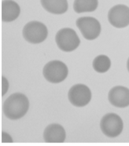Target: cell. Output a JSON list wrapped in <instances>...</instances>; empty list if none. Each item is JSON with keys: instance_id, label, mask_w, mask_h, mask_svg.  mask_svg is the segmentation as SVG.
I'll list each match as a JSON object with an SVG mask.
<instances>
[{"instance_id": "6da1fadb", "label": "cell", "mask_w": 129, "mask_h": 146, "mask_svg": "<svg viewBox=\"0 0 129 146\" xmlns=\"http://www.w3.org/2000/svg\"><path fill=\"white\" fill-rule=\"evenodd\" d=\"M29 108L28 98L21 93H15L6 99L3 105L5 116L11 120L20 119L25 115Z\"/></svg>"}, {"instance_id": "7a4b0ae2", "label": "cell", "mask_w": 129, "mask_h": 146, "mask_svg": "<svg viewBox=\"0 0 129 146\" xmlns=\"http://www.w3.org/2000/svg\"><path fill=\"white\" fill-rule=\"evenodd\" d=\"M69 74L68 67L61 60H52L43 68L44 78L51 83H59L66 80Z\"/></svg>"}, {"instance_id": "3957f363", "label": "cell", "mask_w": 129, "mask_h": 146, "mask_svg": "<svg viewBox=\"0 0 129 146\" xmlns=\"http://www.w3.org/2000/svg\"><path fill=\"white\" fill-rule=\"evenodd\" d=\"M23 37L31 44L41 43L47 38L48 30L47 26L39 21H30L23 29Z\"/></svg>"}, {"instance_id": "277c9868", "label": "cell", "mask_w": 129, "mask_h": 146, "mask_svg": "<svg viewBox=\"0 0 129 146\" xmlns=\"http://www.w3.org/2000/svg\"><path fill=\"white\" fill-rule=\"evenodd\" d=\"M55 41L61 50L72 52L80 44V39L76 32L72 29L65 28L57 32Z\"/></svg>"}, {"instance_id": "5b68a950", "label": "cell", "mask_w": 129, "mask_h": 146, "mask_svg": "<svg viewBox=\"0 0 129 146\" xmlns=\"http://www.w3.org/2000/svg\"><path fill=\"white\" fill-rule=\"evenodd\" d=\"M100 128L106 136L110 138H115L122 133L124 123L118 115L107 113L101 119Z\"/></svg>"}, {"instance_id": "8992f818", "label": "cell", "mask_w": 129, "mask_h": 146, "mask_svg": "<svg viewBox=\"0 0 129 146\" xmlns=\"http://www.w3.org/2000/svg\"><path fill=\"white\" fill-rule=\"evenodd\" d=\"M76 26L87 40H94L101 33V25L94 17H82L76 20Z\"/></svg>"}, {"instance_id": "52a82bcc", "label": "cell", "mask_w": 129, "mask_h": 146, "mask_svg": "<svg viewBox=\"0 0 129 146\" xmlns=\"http://www.w3.org/2000/svg\"><path fill=\"white\" fill-rule=\"evenodd\" d=\"M68 98L76 107H84L91 100V91L84 84H76L69 90Z\"/></svg>"}, {"instance_id": "ba28073f", "label": "cell", "mask_w": 129, "mask_h": 146, "mask_svg": "<svg viewBox=\"0 0 129 146\" xmlns=\"http://www.w3.org/2000/svg\"><path fill=\"white\" fill-rule=\"evenodd\" d=\"M108 20L111 25L123 29L129 25V7L125 5H116L108 13Z\"/></svg>"}, {"instance_id": "9c48e42d", "label": "cell", "mask_w": 129, "mask_h": 146, "mask_svg": "<svg viewBox=\"0 0 129 146\" xmlns=\"http://www.w3.org/2000/svg\"><path fill=\"white\" fill-rule=\"evenodd\" d=\"M108 99L114 107L126 108L129 106V89L122 86H114L110 90Z\"/></svg>"}, {"instance_id": "30bf717a", "label": "cell", "mask_w": 129, "mask_h": 146, "mask_svg": "<svg viewBox=\"0 0 129 146\" xmlns=\"http://www.w3.org/2000/svg\"><path fill=\"white\" fill-rule=\"evenodd\" d=\"M66 137V130L59 124H50L44 130L43 138L47 143H62Z\"/></svg>"}, {"instance_id": "8fae6325", "label": "cell", "mask_w": 129, "mask_h": 146, "mask_svg": "<svg viewBox=\"0 0 129 146\" xmlns=\"http://www.w3.org/2000/svg\"><path fill=\"white\" fill-rule=\"evenodd\" d=\"M2 21L11 22L15 21L20 15L21 9L19 5L13 0H4L2 2Z\"/></svg>"}, {"instance_id": "7c38bea8", "label": "cell", "mask_w": 129, "mask_h": 146, "mask_svg": "<svg viewBox=\"0 0 129 146\" xmlns=\"http://www.w3.org/2000/svg\"><path fill=\"white\" fill-rule=\"evenodd\" d=\"M41 5L47 12L53 14H62L68 10L67 0H40Z\"/></svg>"}, {"instance_id": "4fadbf2b", "label": "cell", "mask_w": 129, "mask_h": 146, "mask_svg": "<svg viewBox=\"0 0 129 146\" xmlns=\"http://www.w3.org/2000/svg\"><path fill=\"white\" fill-rule=\"evenodd\" d=\"M98 0H74L73 10L76 13L93 12L98 8Z\"/></svg>"}, {"instance_id": "5bb4252c", "label": "cell", "mask_w": 129, "mask_h": 146, "mask_svg": "<svg viewBox=\"0 0 129 146\" xmlns=\"http://www.w3.org/2000/svg\"><path fill=\"white\" fill-rule=\"evenodd\" d=\"M93 68L98 73L106 72L111 67V60L106 55H98L93 60Z\"/></svg>"}, {"instance_id": "9a60e30c", "label": "cell", "mask_w": 129, "mask_h": 146, "mask_svg": "<svg viewBox=\"0 0 129 146\" xmlns=\"http://www.w3.org/2000/svg\"><path fill=\"white\" fill-rule=\"evenodd\" d=\"M9 87V83L5 77H2V96H3L6 92Z\"/></svg>"}, {"instance_id": "2e32d148", "label": "cell", "mask_w": 129, "mask_h": 146, "mask_svg": "<svg viewBox=\"0 0 129 146\" xmlns=\"http://www.w3.org/2000/svg\"><path fill=\"white\" fill-rule=\"evenodd\" d=\"M2 138L4 139L3 141H2V142L4 143V142H13V140H12V137L9 136L8 133H6V132H3L2 133Z\"/></svg>"}, {"instance_id": "e0dca14e", "label": "cell", "mask_w": 129, "mask_h": 146, "mask_svg": "<svg viewBox=\"0 0 129 146\" xmlns=\"http://www.w3.org/2000/svg\"><path fill=\"white\" fill-rule=\"evenodd\" d=\"M127 68H128V71L129 72V58L128 59V61H127Z\"/></svg>"}]
</instances>
